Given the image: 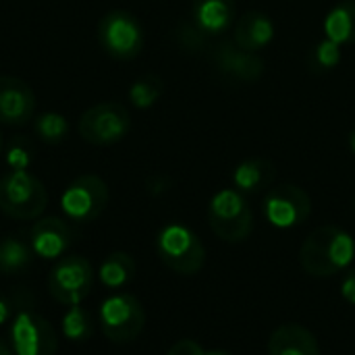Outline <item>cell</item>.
Returning a JSON list of instances; mask_svg holds the SVG:
<instances>
[{
	"instance_id": "cell-35",
	"label": "cell",
	"mask_w": 355,
	"mask_h": 355,
	"mask_svg": "<svg viewBox=\"0 0 355 355\" xmlns=\"http://www.w3.org/2000/svg\"><path fill=\"white\" fill-rule=\"evenodd\" d=\"M354 208H355V200H354Z\"/></svg>"
},
{
	"instance_id": "cell-30",
	"label": "cell",
	"mask_w": 355,
	"mask_h": 355,
	"mask_svg": "<svg viewBox=\"0 0 355 355\" xmlns=\"http://www.w3.org/2000/svg\"><path fill=\"white\" fill-rule=\"evenodd\" d=\"M10 314H12V306H10V302H8L4 295H0V324H4V322L10 318Z\"/></svg>"
},
{
	"instance_id": "cell-20",
	"label": "cell",
	"mask_w": 355,
	"mask_h": 355,
	"mask_svg": "<svg viewBox=\"0 0 355 355\" xmlns=\"http://www.w3.org/2000/svg\"><path fill=\"white\" fill-rule=\"evenodd\" d=\"M98 277L106 289H123L127 287L133 277H135V262L129 254L125 252H114L110 254L98 270Z\"/></svg>"
},
{
	"instance_id": "cell-7",
	"label": "cell",
	"mask_w": 355,
	"mask_h": 355,
	"mask_svg": "<svg viewBox=\"0 0 355 355\" xmlns=\"http://www.w3.org/2000/svg\"><path fill=\"white\" fill-rule=\"evenodd\" d=\"M131 129L129 110L119 102H100L87 108L79 119V135L94 146L121 141Z\"/></svg>"
},
{
	"instance_id": "cell-12",
	"label": "cell",
	"mask_w": 355,
	"mask_h": 355,
	"mask_svg": "<svg viewBox=\"0 0 355 355\" xmlns=\"http://www.w3.org/2000/svg\"><path fill=\"white\" fill-rule=\"evenodd\" d=\"M10 347L15 355H54L58 337L40 314L21 310L10 322Z\"/></svg>"
},
{
	"instance_id": "cell-22",
	"label": "cell",
	"mask_w": 355,
	"mask_h": 355,
	"mask_svg": "<svg viewBox=\"0 0 355 355\" xmlns=\"http://www.w3.org/2000/svg\"><path fill=\"white\" fill-rule=\"evenodd\" d=\"M341 62V46L329 37L320 40L310 52H308V71L314 75L331 73Z\"/></svg>"
},
{
	"instance_id": "cell-24",
	"label": "cell",
	"mask_w": 355,
	"mask_h": 355,
	"mask_svg": "<svg viewBox=\"0 0 355 355\" xmlns=\"http://www.w3.org/2000/svg\"><path fill=\"white\" fill-rule=\"evenodd\" d=\"M162 92H164L162 79L154 73H148L129 87V100L135 108H150L160 100Z\"/></svg>"
},
{
	"instance_id": "cell-19",
	"label": "cell",
	"mask_w": 355,
	"mask_h": 355,
	"mask_svg": "<svg viewBox=\"0 0 355 355\" xmlns=\"http://www.w3.org/2000/svg\"><path fill=\"white\" fill-rule=\"evenodd\" d=\"M324 37L343 44H355V0H341L335 4L322 23Z\"/></svg>"
},
{
	"instance_id": "cell-32",
	"label": "cell",
	"mask_w": 355,
	"mask_h": 355,
	"mask_svg": "<svg viewBox=\"0 0 355 355\" xmlns=\"http://www.w3.org/2000/svg\"><path fill=\"white\" fill-rule=\"evenodd\" d=\"M206 355H231L229 352H225V349H210V352H206Z\"/></svg>"
},
{
	"instance_id": "cell-33",
	"label": "cell",
	"mask_w": 355,
	"mask_h": 355,
	"mask_svg": "<svg viewBox=\"0 0 355 355\" xmlns=\"http://www.w3.org/2000/svg\"><path fill=\"white\" fill-rule=\"evenodd\" d=\"M349 150L355 154V129L349 133Z\"/></svg>"
},
{
	"instance_id": "cell-14",
	"label": "cell",
	"mask_w": 355,
	"mask_h": 355,
	"mask_svg": "<svg viewBox=\"0 0 355 355\" xmlns=\"http://www.w3.org/2000/svg\"><path fill=\"white\" fill-rule=\"evenodd\" d=\"M29 239H31V250L35 256L44 260H56L69 250L73 235H71L69 225L62 218L48 216L33 225Z\"/></svg>"
},
{
	"instance_id": "cell-23",
	"label": "cell",
	"mask_w": 355,
	"mask_h": 355,
	"mask_svg": "<svg viewBox=\"0 0 355 355\" xmlns=\"http://www.w3.org/2000/svg\"><path fill=\"white\" fill-rule=\"evenodd\" d=\"M62 335L71 343H85L94 335V320L87 310L79 306H71L62 316Z\"/></svg>"
},
{
	"instance_id": "cell-31",
	"label": "cell",
	"mask_w": 355,
	"mask_h": 355,
	"mask_svg": "<svg viewBox=\"0 0 355 355\" xmlns=\"http://www.w3.org/2000/svg\"><path fill=\"white\" fill-rule=\"evenodd\" d=\"M0 355H15V352H12V347H6V345L0 341Z\"/></svg>"
},
{
	"instance_id": "cell-15",
	"label": "cell",
	"mask_w": 355,
	"mask_h": 355,
	"mask_svg": "<svg viewBox=\"0 0 355 355\" xmlns=\"http://www.w3.org/2000/svg\"><path fill=\"white\" fill-rule=\"evenodd\" d=\"M231 40L248 52L264 50L275 40V23L266 12L248 10L235 21Z\"/></svg>"
},
{
	"instance_id": "cell-28",
	"label": "cell",
	"mask_w": 355,
	"mask_h": 355,
	"mask_svg": "<svg viewBox=\"0 0 355 355\" xmlns=\"http://www.w3.org/2000/svg\"><path fill=\"white\" fill-rule=\"evenodd\" d=\"M166 355H206V349L193 339H181L166 352Z\"/></svg>"
},
{
	"instance_id": "cell-21",
	"label": "cell",
	"mask_w": 355,
	"mask_h": 355,
	"mask_svg": "<svg viewBox=\"0 0 355 355\" xmlns=\"http://www.w3.org/2000/svg\"><path fill=\"white\" fill-rule=\"evenodd\" d=\"M33 260L31 245L23 243L17 237L0 239V275H19L23 272Z\"/></svg>"
},
{
	"instance_id": "cell-1",
	"label": "cell",
	"mask_w": 355,
	"mask_h": 355,
	"mask_svg": "<svg viewBox=\"0 0 355 355\" xmlns=\"http://www.w3.org/2000/svg\"><path fill=\"white\" fill-rule=\"evenodd\" d=\"M354 258V237L335 225L314 229L300 248V266L316 279H329L347 270Z\"/></svg>"
},
{
	"instance_id": "cell-4",
	"label": "cell",
	"mask_w": 355,
	"mask_h": 355,
	"mask_svg": "<svg viewBox=\"0 0 355 355\" xmlns=\"http://www.w3.org/2000/svg\"><path fill=\"white\" fill-rule=\"evenodd\" d=\"M48 204L44 183L27 171H8L0 179V210L15 220L42 216Z\"/></svg>"
},
{
	"instance_id": "cell-16",
	"label": "cell",
	"mask_w": 355,
	"mask_h": 355,
	"mask_svg": "<svg viewBox=\"0 0 355 355\" xmlns=\"http://www.w3.org/2000/svg\"><path fill=\"white\" fill-rule=\"evenodd\" d=\"M235 0H191V21L206 35H220L235 25Z\"/></svg>"
},
{
	"instance_id": "cell-8",
	"label": "cell",
	"mask_w": 355,
	"mask_h": 355,
	"mask_svg": "<svg viewBox=\"0 0 355 355\" xmlns=\"http://www.w3.org/2000/svg\"><path fill=\"white\" fill-rule=\"evenodd\" d=\"M94 287V268L81 256H69L48 275V291L62 306H79Z\"/></svg>"
},
{
	"instance_id": "cell-13",
	"label": "cell",
	"mask_w": 355,
	"mask_h": 355,
	"mask_svg": "<svg viewBox=\"0 0 355 355\" xmlns=\"http://www.w3.org/2000/svg\"><path fill=\"white\" fill-rule=\"evenodd\" d=\"M35 110L33 89L19 77L0 75V123L25 125Z\"/></svg>"
},
{
	"instance_id": "cell-34",
	"label": "cell",
	"mask_w": 355,
	"mask_h": 355,
	"mask_svg": "<svg viewBox=\"0 0 355 355\" xmlns=\"http://www.w3.org/2000/svg\"><path fill=\"white\" fill-rule=\"evenodd\" d=\"M0 150H2V135H0Z\"/></svg>"
},
{
	"instance_id": "cell-18",
	"label": "cell",
	"mask_w": 355,
	"mask_h": 355,
	"mask_svg": "<svg viewBox=\"0 0 355 355\" xmlns=\"http://www.w3.org/2000/svg\"><path fill=\"white\" fill-rule=\"evenodd\" d=\"M277 177V166L268 158H248L239 162L233 171V185L243 196H254L272 185Z\"/></svg>"
},
{
	"instance_id": "cell-5",
	"label": "cell",
	"mask_w": 355,
	"mask_h": 355,
	"mask_svg": "<svg viewBox=\"0 0 355 355\" xmlns=\"http://www.w3.org/2000/svg\"><path fill=\"white\" fill-rule=\"evenodd\" d=\"M98 322L108 341L123 345L135 341L141 335L146 324V312L135 295L114 293L102 302Z\"/></svg>"
},
{
	"instance_id": "cell-6",
	"label": "cell",
	"mask_w": 355,
	"mask_h": 355,
	"mask_svg": "<svg viewBox=\"0 0 355 355\" xmlns=\"http://www.w3.org/2000/svg\"><path fill=\"white\" fill-rule=\"evenodd\" d=\"M98 42L112 58L129 60L144 48V29L135 15L127 10H110L98 23Z\"/></svg>"
},
{
	"instance_id": "cell-25",
	"label": "cell",
	"mask_w": 355,
	"mask_h": 355,
	"mask_svg": "<svg viewBox=\"0 0 355 355\" xmlns=\"http://www.w3.org/2000/svg\"><path fill=\"white\" fill-rule=\"evenodd\" d=\"M33 127H35L37 137L42 141H46V144H58L69 133V125H67L64 116L58 114V112H44V114H40L33 121Z\"/></svg>"
},
{
	"instance_id": "cell-2",
	"label": "cell",
	"mask_w": 355,
	"mask_h": 355,
	"mask_svg": "<svg viewBox=\"0 0 355 355\" xmlns=\"http://www.w3.org/2000/svg\"><path fill=\"white\" fill-rule=\"evenodd\" d=\"M158 258L177 275H198L206 264V248L202 239L187 227L171 223L160 229L156 237Z\"/></svg>"
},
{
	"instance_id": "cell-9",
	"label": "cell",
	"mask_w": 355,
	"mask_h": 355,
	"mask_svg": "<svg viewBox=\"0 0 355 355\" xmlns=\"http://www.w3.org/2000/svg\"><path fill=\"white\" fill-rule=\"evenodd\" d=\"M264 218L277 229H295L312 214V200L306 189L285 183L272 187L262 202Z\"/></svg>"
},
{
	"instance_id": "cell-10",
	"label": "cell",
	"mask_w": 355,
	"mask_h": 355,
	"mask_svg": "<svg viewBox=\"0 0 355 355\" xmlns=\"http://www.w3.org/2000/svg\"><path fill=\"white\" fill-rule=\"evenodd\" d=\"M60 206L71 220L92 223L108 206V187L96 175H81L69 183L60 198Z\"/></svg>"
},
{
	"instance_id": "cell-17",
	"label": "cell",
	"mask_w": 355,
	"mask_h": 355,
	"mask_svg": "<svg viewBox=\"0 0 355 355\" xmlns=\"http://www.w3.org/2000/svg\"><path fill=\"white\" fill-rule=\"evenodd\" d=\"M268 355H320V345L306 327L289 322L270 335Z\"/></svg>"
},
{
	"instance_id": "cell-29",
	"label": "cell",
	"mask_w": 355,
	"mask_h": 355,
	"mask_svg": "<svg viewBox=\"0 0 355 355\" xmlns=\"http://www.w3.org/2000/svg\"><path fill=\"white\" fill-rule=\"evenodd\" d=\"M341 295L347 304L355 306V268H349L341 279Z\"/></svg>"
},
{
	"instance_id": "cell-3",
	"label": "cell",
	"mask_w": 355,
	"mask_h": 355,
	"mask_svg": "<svg viewBox=\"0 0 355 355\" xmlns=\"http://www.w3.org/2000/svg\"><path fill=\"white\" fill-rule=\"evenodd\" d=\"M208 223L212 233L227 243H241L254 231V212L243 193L223 189L208 204Z\"/></svg>"
},
{
	"instance_id": "cell-26",
	"label": "cell",
	"mask_w": 355,
	"mask_h": 355,
	"mask_svg": "<svg viewBox=\"0 0 355 355\" xmlns=\"http://www.w3.org/2000/svg\"><path fill=\"white\" fill-rule=\"evenodd\" d=\"M175 37L179 42V46L187 52H202L208 48V37L193 21H183L179 23L177 31H175Z\"/></svg>"
},
{
	"instance_id": "cell-11",
	"label": "cell",
	"mask_w": 355,
	"mask_h": 355,
	"mask_svg": "<svg viewBox=\"0 0 355 355\" xmlns=\"http://www.w3.org/2000/svg\"><path fill=\"white\" fill-rule=\"evenodd\" d=\"M210 60L216 75L229 83H256L266 69L258 52H248L239 48L233 40H223L214 44Z\"/></svg>"
},
{
	"instance_id": "cell-27",
	"label": "cell",
	"mask_w": 355,
	"mask_h": 355,
	"mask_svg": "<svg viewBox=\"0 0 355 355\" xmlns=\"http://www.w3.org/2000/svg\"><path fill=\"white\" fill-rule=\"evenodd\" d=\"M31 160V148L25 139H17L10 144L8 154H6V162L10 166V171H25V166Z\"/></svg>"
}]
</instances>
